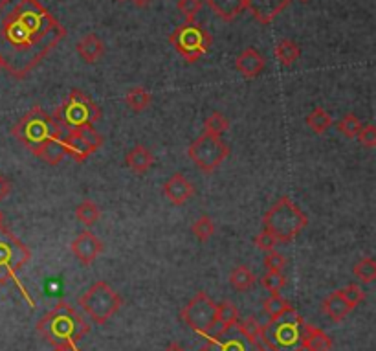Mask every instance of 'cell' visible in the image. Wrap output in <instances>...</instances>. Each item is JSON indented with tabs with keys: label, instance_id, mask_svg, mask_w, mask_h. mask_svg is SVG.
Segmentation results:
<instances>
[{
	"label": "cell",
	"instance_id": "46",
	"mask_svg": "<svg viewBox=\"0 0 376 351\" xmlns=\"http://www.w3.org/2000/svg\"><path fill=\"white\" fill-rule=\"evenodd\" d=\"M52 351H80L75 346H61V348H54Z\"/></svg>",
	"mask_w": 376,
	"mask_h": 351
},
{
	"label": "cell",
	"instance_id": "26",
	"mask_svg": "<svg viewBox=\"0 0 376 351\" xmlns=\"http://www.w3.org/2000/svg\"><path fill=\"white\" fill-rule=\"evenodd\" d=\"M262 309L270 317V320H276V318L287 315L288 311H292L294 306L288 302L287 298L281 296L279 292H270V296L262 302Z\"/></svg>",
	"mask_w": 376,
	"mask_h": 351
},
{
	"label": "cell",
	"instance_id": "36",
	"mask_svg": "<svg viewBox=\"0 0 376 351\" xmlns=\"http://www.w3.org/2000/svg\"><path fill=\"white\" fill-rule=\"evenodd\" d=\"M75 131L80 133L81 138L89 144V148L92 149V151H98V149L103 145V142H105L103 136H101V133L96 131L94 125H83V127L75 129Z\"/></svg>",
	"mask_w": 376,
	"mask_h": 351
},
{
	"label": "cell",
	"instance_id": "17",
	"mask_svg": "<svg viewBox=\"0 0 376 351\" xmlns=\"http://www.w3.org/2000/svg\"><path fill=\"white\" fill-rule=\"evenodd\" d=\"M322 311L329 320L340 324V322L345 320L347 315L352 311V307L345 302V298L342 296V292L332 291L322 302Z\"/></svg>",
	"mask_w": 376,
	"mask_h": 351
},
{
	"label": "cell",
	"instance_id": "5",
	"mask_svg": "<svg viewBox=\"0 0 376 351\" xmlns=\"http://www.w3.org/2000/svg\"><path fill=\"white\" fill-rule=\"evenodd\" d=\"M307 213H303V210H299V206H296L288 197L278 199L262 217L264 230L272 234L278 243L294 241L307 228Z\"/></svg>",
	"mask_w": 376,
	"mask_h": 351
},
{
	"label": "cell",
	"instance_id": "7",
	"mask_svg": "<svg viewBox=\"0 0 376 351\" xmlns=\"http://www.w3.org/2000/svg\"><path fill=\"white\" fill-rule=\"evenodd\" d=\"M77 303L94 324L105 326L121 309L123 300L107 282H96L83 292Z\"/></svg>",
	"mask_w": 376,
	"mask_h": 351
},
{
	"label": "cell",
	"instance_id": "13",
	"mask_svg": "<svg viewBox=\"0 0 376 351\" xmlns=\"http://www.w3.org/2000/svg\"><path fill=\"white\" fill-rule=\"evenodd\" d=\"M70 250L83 265H92L99 254L103 252V243L99 241L98 236H94L90 230H84V232L77 234V238L72 241Z\"/></svg>",
	"mask_w": 376,
	"mask_h": 351
},
{
	"label": "cell",
	"instance_id": "6",
	"mask_svg": "<svg viewBox=\"0 0 376 351\" xmlns=\"http://www.w3.org/2000/svg\"><path fill=\"white\" fill-rule=\"evenodd\" d=\"M52 118L63 131H75L83 125H94L101 120V109L83 90L74 89L68 98L54 110Z\"/></svg>",
	"mask_w": 376,
	"mask_h": 351
},
{
	"label": "cell",
	"instance_id": "9",
	"mask_svg": "<svg viewBox=\"0 0 376 351\" xmlns=\"http://www.w3.org/2000/svg\"><path fill=\"white\" fill-rule=\"evenodd\" d=\"M31 250L6 227L0 228V285L15 280V274L30 262Z\"/></svg>",
	"mask_w": 376,
	"mask_h": 351
},
{
	"label": "cell",
	"instance_id": "8",
	"mask_svg": "<svg viewBox=\"0 0 376 351\" xmlns=\"http://www.w3.org/2000/svg\"><path fill=\"white\" fill-rule=\"evenodd\" d=\"M169 43L186 63L193 64L208 54L213 37L197 22H183L169 35Z\"/></svg>",
	"mask_w": 376,
	"mask_h": 351
},
{
	"label": "cell",
	"instance_id": "49",
	"mask_svg": "<svg viewBox=\"0 0 376 351\" xmlns=\"http://www.w3.org/2000/svg\"><path fill=\"white\" fill-rule=\"evenodd\" d=\"M118 2H125V0H118Z\"/></svg>",
	"mask_w": 376,
	"mask_h": 351
},
{
	"label": "cell",
	"instance_id": "37",
	"mask_svg": "<svg viewBox=\"0 0 376 351\" xmlns=\"http://www.w3.org/2000/svg\"><path fill=\"white\" fill-rule=\"evenodd\" d=\"M340 292H342V296L345 298V302L349 303L352 309H356V307L366 300V292L361 291V287L356 285V283H349V285H345L343 289H340Z\"/></svg>",
	"mask_w": 376,
	"mask_h": 351
},
{
	"label": "cell",
	"instance_id": "45",
	"mask_svg": "<svg viewBox=\"0 0 376 351\" xmlns=\"http://www.w3.org/2000/svg\"><path fill=\"white\" fill-rule=\"evenodd\" d=\"M164 351H186V350H183V348L180 346V344H176V342H173V344H169V346L165 348Z\"/></svg>",
	"mask_w": 376,
	"mask_h": 351
},
{
	"label": "cell",
	"instance_id": "3",
	"mask_svg": "<svg viewBox=\"0 0 376 351\" xmlns=\"http://www.w3.org/2000/svg\"><path fill=\"white\" fill-rule=\"evenodd\" d=\"M305 324L296 309L261 326L259 338L270 351H303L305 350Z\"/></svg>",
	"mask_w": 376,
	"mask_h": 351
},
{
	"label": "cell",
	"instance_id": "31",
	"mask_svg": "<svg viewBox=\"0 0 376 351\" xmlns=\"http://www.w3.org/2000/svg\"><path fill=\"white\" fill-rule=\"evenodd\" d=\"M228 129L230 122L223 113H213L204 120V133L213 134V136H223Z\"/></svg>",
	"mask_w": 376,
	"mask_h": 351
},
{
	"label": "cell",
	"instance_id": "25",
	"mask_svg": "<svg viewBox=\"0 0 376 351\" xmlns=\"http://www.w3.org/2000/svg\"><path fill=\"white\" fill-rule=\"evenodd\" d=\"M273 55L276 59L283 64V66H292L297 63V59L301 57V48L297 46L296 41L283 39L279 41L276 48H273Z\"/></svg>",
	"mask_w": 376,
	"mask_h": 351
},
{
	"label": "cell",
	"instance_id": "42",
	"mask_svg": "<svg viewBox=\"0 0 376 351\" xmlns=\"http://www.w3.org/2000/svg\"><path fill=\"white\" fill-rule=\"evenodd\" d=\"M276 245H278V239L273 238L270 232H266V230L259 232L257 238H255V247L262 250V252H270V250L276 248Z\"/></svg>",
	"mask_w": 376,
	"mask_h": 351
},
{
	"label": "cell",
	"instance_id": "18",
	"mask_svg": "<svg viewBox=\"0 0 376 351\" xmlns=\"http://www.w3.org/2000/svg\"><path fill=\"white\" fill-rule=\"evenodd\" d=\"M75 50H77V55L87 64H94L98 63L105 54V43L101 37H98L96 34H89L87 37L75 45Z\"/></svg>",
	"mask_w": 376,
	"mask_h": 351
},
{
	"label": "cell",
	"instance_id": "48",
	"mask_svg": "<svg viewBox=\"0 0 376 351\" xmlns=\"http://www.w3.org/2000/svg\"><path fill=\"white\" fill-rule=\"evenodd\" d=\"M297 2H301V4H307V2H310V0H297Z\"/></svg>",
	"mask_w": 376,
	"mask_h": 351
},
{
	"label": "cell",
	"instance_id": "4",
	"mask_svg": "<svg viewBox=\"0 0 376 351\" xmlns=\"http://www.w3.org/2000/svg\"><path fill=\"white\" fill-rule=\"evenodd\" d=\"M11 134L26 149H30L31 153H33L35 149L40 148L46 142L63 138L65 131L59 127V124L45 109H40L39 105H35L13 125Z\"/></svg>",
	"mask_w": 376,
	"mask_h": 351
},
{
	"label": "cell",
	"instance_id": "47",
	"mask_svg": "<svg viewBox=\"0 0 376 351\" xmlns=\"http://www.w3.org/2000/svg\"><path fill=\"white\" fill-rule=\"evenodd\" d=\"M4 227V213L0 212V228Z\"/></svg>",
	"mask_w": 376,
	"mask_h": 351
},
{
	"label": "cell",
	"instance_id": "34",
	"mask_svg": "<svg viewBox=\"0 0 376 351\" xmlns=\"http://www.w3.org/2000/svg\"><path fill=\"white\" fill-rule=\"evenodd\" d=\"M360 129H361L360 118H358L356 114H352V113H347L345 116L338 122V131H340V133L349 140L356 138L358 133H360Z\"/></svg>",
	"mask_w": 376,
	"mask_h": 351
},
{
	"label": "cell",
	"instance_id": "50",
	"mask_svg": "<svg viewBox=\"0 0 376 351\" xmlns=\"http://www.w3.org/2000/svg\"><path fill=\"white\" fill-rule=\"evenodd\" d=\"M0 70H2V63H0Z\"/></svg>",
	"mask_w": 376,
	"mask_h": 351
},
{
	"label": "cell",
	"instance_id": "29",
	"mask_svg": "<svg viewBox=\"0 0 376 351\" xmlns=\"http://www.w3.org/2000/svg\"><path fill=\"white\" fill-rule=\"evenodd\" d=\"M153 98L147 92V89L144 87H133V89L127 92L125 96V103L129 109H133L134 113H142V110L149 109V105H151Z\"/></svg>",
	"mask_w": 376,
	"mask_h": 351
},
{
	"label": "cell",
	"instance_id": "19",
	"mask_svg": "<svg viewBox=\"0 0 376 351\" xmlns=\"http://www.w3.org/2000/svg\"><path fill=\"white\" fill-rule=\"evenodd\" d=\"M206 4L224 22H233L246 10V0H206Z\"/></svg>",
	"mask_w": 376,
	"mask_h": 351
},
{
	"label": "cell",
	"instance_id": "44",
	"mask_svg": "<svg viewBox=\"0 0 376 351\" xmlns=\"http://www.w3.org/2000/svg\"><path fill=\"white\" fill-rule=\"evenodd\" d=\"M130 2H133L134 6H138V8H147L153 0H130Z\"/></svg>",
	"mask_w": 376,
	"mask_h": 351
},
{
	"label": "cell",
	"instance_id": "40",
	"mask_svg": "<svg viewBox=\"0 0 376 351\" xmlns=\"http://www.w3.org/2000/svg\"><path fill=\"white\" fill-rule=\"evenodd\" d=\"M264 267L266 271H273V272H283L285 267H287V257L283 256L281 252H276V250H270L266 252V257H264Z\"/></svg>",
	"mask_w": 376,
	"mask_h": 351
},
{
	"label": "cell",
	"instance_id": "10",
	"mask_svg": "<svg viewBox=\"0 0 376 351\" xmlns=\"http://www.w3.org/2000/svg\"><path fill=\"white\" fill-rule=\"evenodd\" d=\"M188 155L200 171L213 173L230 157V148L220 136L202 133L189 145Z\"/></svg>",
	"mask_w": 376,
	"mask_h": 351
},
{
	"label": "cell",
	"instance_id": "33",
	"mask_svg": "<svg viewBox=\"0 0 376 351\" xmlns=\"http://www.w3.org/2000/svg\"><path fill=\"white\" fill-rule=\"evenodd\" d=\"M191 232L200 243H208L213 234H215V224H213L211 217L209 215H200L191 227Z\"/></svg>",
	"mask_w": 376,
	"mask_h": 351
},
{
	"label": "cell",
	"instance_id": "24",
	"mask_svg": "<svg viewBox=\"0 0 376 351\" xmlns=\"http://www.w3.org/2000/svg\"><path fill=\"white\" fill-rule=\"evenodd\" d=\"M237 322H239V309L235 307V303L224 300L223 303H217V318H215V326H213L209 335H215V333L223 331V329L233 326V324H237Z\"/></svg>",
	"mask_w": 376,
	"mask_h": 351
},
{
	"label": "cell",
	"instance_id": "35",
	"mask_svg": "<svg viewBox=\"0 0 376 351\" xmlns=\"http://www.w3.org/2000/svg\"><path fill=\"white\" fill-rule=\"evenodd\" d=\"M176 10L186 19V22H195L197 15L202 10V0H179Z\"/></svg>",
	"mask_w": 376,
	"mask_h": 351
},
{
	"label": "cell",
	"instance_id": "14",
	"mask_svg": "<svg viewBox=\"0 0 376 351\" xmlns=\"http://www.w3.org/2000/svg\"><path fill=\"white\" fill-rule=\"evenodd\" d=\"M292 0H246V10L259 24H270L278 15L287 10Z\"/></svg>",
	"mask_w": 376,
	"mask_h": 351
},
{
	"label": "cell",
	"instance_id": "41",
	"mask_svg": "<svg viewBox=\"0 0 376 351\" xmlns=\"http://www.w3.org/2000/svg\"><path fill=\"white\" fill-rule=\"evenodd\" d=\"M360 144L367 149H373L376 145V127L375 125H361L360 133L356 136Z\"/></svg>",
	"mask_w": 376,
	"mask_h": 351
},
{
	"label": "cell",
	"instance_id": "23",
	"mask_svg": "<svg viewBox=\"0 0 376 351\" xmlns=\"http://www.w3.org/2000/svg\"><path fill=\"white\" fill-rule=\"evenodd\" d=\"M33 155L37 159L45 160L50 166H59L66 157V149L63 145L61 140H52V142H46L40 148H37L33 151Z\"/></svg>",
	"mask_w": 376,
	"mask_h": 351
},
{
	"label": "cell",
	"instance_id": "15",
	"mask_svg": "<svg viewBox=\"0 0 376 351\" xmlns=\"http://www.w3.org/2000/svg\"><path fill=\"white\" fill-rule=\"evenodd\" d=\"M235 69L243 78L246 80H253V78H257L259 74H262V70L266 69V59H264V55L255 48H246L243 50L241 54L237 55V59H235Z\"/></svg>",
	"mask_w": 376,
	"mask_h": 351
},
{
	"label": "cell",
	"instance_id": "43",
	"mask_svg": "<svg viewBox=\"0 0 376 351\" xmlns=\"http://www.w3.org/2000/svg\"><path fill=\"white\" fill-rule=\"evenodd\" d=\"M11 192V182L10 178L6 177L4 173H0V201H4Z\"/></svg>",
	"mask_w": 376,
	"mask_h": 351
},
{
	"label": "cell",
	"instance_id": "16",
	"mask_svg": "<svg viewBox=\"0 0 376 351\" xmlns=\"http://www.w3.org/2000/svg\"><path fill=\"white\" fill-rule=\"evenodd\" d=\"M164 195L174 206H182L195 195V186L182 173H174L164 184Z\"/></svg>",
	"mask_w": 376,
	"mask_h": 351
},
{
	"label": "cell",
	"instance_id": "22",
	"mask_svg": "<svg viewBox=\"0 0 376 351\" xmlns=\"http://www.w3.org/2000/svg\"><path fill=\"white\" fill-rule=\"evenodd\" d=\"M332 338L319 327L305 324V350L308 351H332Z\"/></svg>",
	"mask_w": 376,
	"mask_h": 351
},
{
	"label": "cell",
	"instance_id": "11",
	"mask_svg": "<svg viewBox=\"0 0 376 351\" xmlns=\"http://www.w3.org/2000/svg\"><path fill=\"white\" fill-rule=\"evenodd\" d=\"M180 318L186 326H189L193 331L200 335L208 336L215 326V318H217V303L213 302L211 298L204 291L197 292L193 300L183 307L180 311Z\"/></svg>",
	"mask_w": 376,
	"mask_h": 351
},
{
	"label": "cell",
	"instance_id": "2",
	"mask_svg": "<svg viewBox=\"0 0 376 351\" xmlns=\"http://www.w3.org/2000/svg\"><path fill=\"white\" fill-rule=\"evenodd\" d=\"M35 329L54 348L75 346L90 331V324L74 306L61 300L37 322Z\"/></svg>",
	"mask_w": 376,
	"mask_h": 351
},
{
	"label": "cell",
	"instance_id": "30",
	"mask_svg": "<svg viewBox=\"0 0 376 351\" xmlns=\"http://www.w3.org/2000/svg\"><path fill=\"white\" fill-rule=\"evenodd\" d=\"M305 122H307V125L314 133L325 134L329 131V127L332 125V116L327 110L322 109V107H316V109L312 110L307 118H305Z\"/></svg>",
	"mask_w": 376,
	"mask_h": 351
},
{
	"label": "cell",
	"instance_id": "32",
	"mask_svg": "<svg viewBox=\"0 0 376 351\" xmlns=\"http://www.w3.org/2000/svg\"><path fill=\"white\" fill-rule=\"evenodd\" d=\"M352 272L361 283H373L376 280V262L373 257H363L354 265Z\"/></svg>",
	"mask_w": 376,
	"mask_h": 351
},
{
	"label": "cell",
	"instance_id": "21",
	"mask_svg": "<svg viewBox=\"0 0 376 351\" xmlns=\"http://www.w3.org/2000/svg\"><path fill=\"white\" fill-rule=\"evenodd\" d=\"M61 142H63V145H65L66 155H70L75 162H80V164L84 162V160L89 159L90 155L94 153V151L89 148V144L81 138L77 131H68V134H63Z\"/></svg>",
	"mask_w": 376,
	"mask_h": 351
},
{
	"label": "cell",
	"instance_id": "28",
	"mask_svg": "<svg viewBox=\"0 0 376 351\" xmlns=\"http://www.w3.org/2000/svg\"><path fill=\"white\" fill-rule=\"evenodd\" d=\"M99 217H101V210H99L98 204L92 203V201H83V203L77 204V208H75V219H77L83 227H94L99 221Z\"/></svg>",
	"mask_w": 376,
	"mask_h": 351
},
{
	"label": "cell",
	"instance_id": "27",
	"mask_svg": "<svg viewBox=\"0 0 376 351\" xmlns=\"http://www.w3.org/2000/svg\"><path fill=\"white\" fill-rule=\"evenodd\" d=\"M255 282H257V278L252 272V268L246 267V265H237L230 272V283L237 291H250L255 285Z\"/></svg>",
	"mask_w": 376,
	"mask_h": 351
},
{
	"label": "cell",
	"instance_id": "20",
	"mask_svg": "<svg viewBox=\"0 0 376 351\" xmlns=\"http://www.w3.org/2000/svg\"><path fill=\"white\" fill-rule=\"evenodd\" d=\"M125 162L134 173H147L149 169L153 168L154 155L145 145H134L129 153L125 155Z\"/></svg>",
	"mask_w": 376,
	"mask_h": 351
},
{
	"label": "cell",
	"instance_id": "39",
	"mask_svg": "<svg viewBox=\"0 0 376 351\" xmlns=\"http://www.w3.org/2000/svg\"><path fill=\"white\" fill-rule=\"evenodd\" d=\"M239 329L248 336V338H252V341H259V335H261V324L255 317H248L244 320L237 322Z\"/></svg>",
	"mask_w": 376,
	"mask_h": 351
},
{
	"label": "cell",
	"instance_id": "1",
	"mask_svg": "<svg viewBox=\"0 0 376 351\" xmlns=\"http://www.w3.org/2000/svg\"><path fill=\"white\" fill-rule=\"evenodd\" d=\"M65 35L40 0H0V63L11 78L30 76Z\"/></svg>",
	"mask_w": 376,
	"mask_h": 351
},
{
	"label": "cell",
	"instance_id": "38",
	"mask_svg": "<svg viewBox=\"0 0 376 351\" xmlns=\"http://www.w3.org/2000/svg\"><path fill=\"white\" fill-rule=\"evenodd\" d=\"M262 287L268 289L270 292H279L285 285H287V278H285V274L283 272H273V271H268L264 276H262L261 280Z\"/></svg>",
	"mask_w": 376,
	"mask_h": 351
},
{
	"label": "cell",
	"instance_id": "12",
	"mask_svg": "<svg viewBox=\"0 0 376 351\" xmlns=\"http://www.w3.org/2000/svg\"><path fill=\"white\" fill-rule=\"evenodd\" d=\"M206 338L208 341L200 348V351H264L261 342L248 338L239 329L237 324H233L215 335H208Z\"/></svg>",
	"mask_w": 376,
	"mask_h": 351
}]
</instances>
